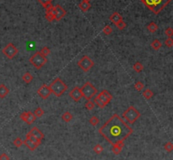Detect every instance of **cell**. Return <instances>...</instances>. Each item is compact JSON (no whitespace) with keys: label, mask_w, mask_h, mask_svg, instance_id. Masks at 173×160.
I'll return each mask as SVG.
<instances>
[{"label":"cell","mask_w":173,"mask_h":160,"mask_svg":"<svg viewBox=\"0 0 173 160\" xmlns=\"http://www.w3.org/2000/svg\"><path fill=\"white\" fill-rule=\"evenodd\" d=\"M133 132V128L118 114L112 115L99 129L100 134L111 145L124 142Z\"/></svg>","instance_id":"obj_1"},{"label":"cell","mask_w":173,"mask_h":160,"mask_svg":"<svg viewBox=\"0 0 173 160\" xmlns=\"http://www.w3.org/2000/svg\"><path fill=\"white\" fill-rule=\"evenodd\" d=\"M143 4L155 14H159L172 0H141Z\"/></svg>","instance_id":"obj_2"},{"label":"cell","mask_w":173,"mask_h":160,"mask_svg":"<svg viewBox=\"0 0 173 160\" xmlns=\"http://www.w3.org/2000/svg\"><path fill=\"white\" fill-rule=\"evenodd\" d=\"M48 86L51 90V92L57 97H60L68 90V86L59 77L55 79L52 83H50Z\"/></svg>","instance_id":"obj_3"},{"label":"cell","mask_w":173,"mask_h":160,"mask_svg":"<svg viewBox=\"0 0 173 160\" xmlns=\"http://www.w3.org/2000/svg\"><path fill=\"white\" fill-rule=\"evenodd\" d=\"M141 114L134 107H129L123 114V118L129 124H134L140 118Z\"/></svg>","instance_id":"obj_4"},{"label":"cell","mask_w":173,"mask_h":160,"mask_svg":"<svg viewBox=\"0 0 173 160\" xmlns=\"http://www.w3.org/2000/svg\"><path fill=\"white\" fill-rule=\"evenodd\" d=\"M81 92L83 97H85L87 101H90V99H92L97 94V89L95 88V86L90 83V81H87L83 85V86L80 88Z\"/></svg>","instance_id":"obj_5"},{"label":"cell","mask_w":173,"mask_h":160,"mask_svg":"<svg viewBox=\"0 0 173 160\" xmlns=\"http://www.w3.org/2000/svg\"><path fill=\"white\" fill-rule=\"evenodd\" d=\"M29 61L34 67L40 70V69H42V67L43 65H45V64H47V57H45L44 55L40 53V51H37L30 58Z\"/></svg>","instance_id":"obj_6"},{"label":"cell","mask_w":173,"mask_h":160,"mask_svg":"<svg viewBox=\"0 0 173 160\" xmlns=\"http://www.w3.org/2000/svg\"><path fill=\"white\" fill-rule=\"evenodd\" d=\"M77 65H78V66L80 68L82 71H85V72H88L94 66L95 63H94V61L88 55H84L78 61Z\"/></svg>","instance_id":"obj_7"},{"label":"cell","mask_w":173,"mask_h":160,"mask_svg":"<svg viewBox=\"0 0 173 160\" xmlns=\"http://www.w3.org/2000/svg\"><path fill=\"white\" fill-rule=\"evenodd\" d=\"M2 53L9 59H12L19 53V50L13 43H9L2 50Z\"/></svg>","instance_id":"obj_8"},{"label":"cell","mask_w":173,"mask_h":160,"mask_svg":"<svg viewBox=\"0 0 173 160\" xmlns=\"http://www.w3.org/2000/svg\"><path fill=\"white\" fill-rule=\"evenodd\" d=\"M23 142L31 151H35L41 145L42 141L38 140L37 138H35L34 137L31 136L29 133H27L26 134V138L25 139V141H23Z\"/></svg>","instance_id":"obj_9"},{"label":"cell","mask_w":173,"mask_h":160,"mask_svg":"<svg viewBox=\"0 0 173 160\" xmlns=\"http://www.w3.org/2000/svg\"><path fill=\"white\" fill-rule=\"evenodd\" d=\"M19 118H20V119H21L23 122H26L28 125H31L32 123H34L35 121L37 120L36 116H35L34 113H32V112H31V111L22 113L20 114Z\"/></svg>","instance_id":"obj_10"},{"label":"cell","mask_w":173,"mask_h":160,"mask_svg":"<svg viewBox=\"0 0 173 160\" xmlns=\"http://www.w3.org/2000/svg\"><path fill=\"white\" fill-rule=\"evenodd\" d=\"M37 93L38 94V96H39L42 99H43V100H47V99L50 96V95L52 94L49 86H48L47 85H46V84L42 85L39 89L37 90Z\"/></svg>","instance_id":"obj_11"},{"label":"cell","mask_w":173,"mask_h":160,"mask_svg":"<svg viewBox=\"0 0 173 160\" xmlns=\"http://www.w3.org/2000/svg\"><path fill=\"white\" fill-rule=\"evenodd\" d=\"M96 96L104 103L105 106L108 105V104L111 102V100H112V95H111V93H110L107 90H103V91H102L101 92H100L99 94Z\"/></svg>","instance_id":"obj_12"},{"label":"cell","mask_w":173,"mask_h":160,"mask_svg":"<svg viewBox=\"0 0 173 160\" xmlns=\"http://www.w3.org/2000/svg\"><path fill=\"white\" fill-rule=\"evenodd\" d=\"M69 96H70L74 101H80L81 98L83 97L80 88L78 87V86H75L74 88H73V89L69 91Z\"/></svg>","instance_id":"obj_13"},{"label":"cell","mask_w":173,"mask_h":160,"mask_svg":"<svg viewBox=\"0 0 173 160\" xmlns=\"http://www.w3.org/2000/svg\"><path fill=\"white\" fill-rule=\"evenodd\" d=\"M66 13H67L66 10L62 6L57 4L54 7V16H55V20L57 21L61 20L66 15Z\"/></svg>","instance_id":"obj_14"},{"label":"cell","mask_w":173,"mask_h":160,"mask_svg":"<svg viewBox=\"0 0 173 160\" xmlns=\"http://www.w3.org/2000/svg\"><path fill=\"white\" fill-rule=\"evenodd\" d=\"M28 133H29L31 136L34 137L35 138H37V139L40 140V141H42L44 139V134L42 133V132L41 130H39L37 127H32Z\"/></svg>","instance_id":"obj_15"},{"label":"cell","mask_w":173,"mask_h":160,"mask_svg":"<svg viewBox=\"0 0 173 160\" xmlns=\"http://www.w3.org/2000/svg\"><path fill=\"white\" fill-rule=\"evenodd\" d=\"M109 19H110V21H111V23H113V24L116 25V24H118V23H119L121 20H123V17H122V15H121L119 13L114 12L111 14V16H110Z\"/></svg>","instance_id":"obj_16"},{"label":"cell","mask_w":173,"mask_h":160,"mask_svg":"<svg viewBox=\"0 0 173 160\" xmlns=\"http://www.w3.org/2000/svg\"><path fill=\"white\" fill-rule=\"evenodd\" d=\"M124 147V142H121V143H117V144H114L112 145V153L115 154V155H118V154H121L122 150Z\"/></svg>","instance_id":"obj_17"},{"label":"cell","mask_w":173,"mask_h":160,"mask_svg":"<svg viewBox=\"0 0 173 160\" xmlns=\"http://www.w3.org/2000/svg\"><path fill=\"white\" fill-rule=\"evenodd\" d=\"M9 93V89L4 84H0V98L4 99Z\"/></svg>","instance_id":"obj_18"},{"label":"cell","mask_w":173,"mask_h":160,"mask_svg":"<svg viewBox=\"0 0 173 160\" xmlns=\"http://www.w3.org/2000/svg\"><path fill=\"white\" fill-rule=\"evenodd\" d=\"M90 7H91V4L90 3H88V2H85V1H82L81 3H80V4H79V8H80L83 12L88 11L90 8Z\"/></svg>","instance_id":"obj_19"},{"label":"cell","mask_w":173,"mask_h":160,"mask_svg":"<svg viewBox=\"0 0 173 160\" xmlns=\"http://www.w3.org/2000/svg\"><path fill=\"white\" fill-rule=\"evenodd\" d=\"M22 80L26 84H29L33 81V76H32V75L30 72H25V74L23 75V76H22Z\"/></svg>","instance_id":"obj_20"},{"label":"cell","mask_w":173,"mask_h":160,"mask_svg":"<svg viewBox=\"0 0 173 160\" xmlns=\"http://www.w3.org/2000/svg\"><path fill=\"white\" fill-rule=\"evenodd\" d=\"M151 48L153 49V50H159L160 49L162 46V44H161V42L159 40H157V39H155V40H153V42L151 43Z\"/></svg>","instance_id":"obj_21"},{"label":"cell","mask_w":173,"mask_h":160,"mask_svg":"<svg viewBox=\"0 0 173 160\" xmlns=\"http://www.w3.org/2000/svg\"><path fill=\"white\" fill-rule=\"evenodd\" d=\"M73 119V115L69 112H65L62 113V120L65 122H69L71 120Z\"/></svg>","instance_id":"obj_22"},{"label":"cell","mask_w":173,"mask_h":160,"mask_svg":"<svg viewBox=\"0 0 173 160\" xmlns=\"http://www.w3.org/2000/svg\"><path fill=\"white\" fill-rule=\"evenodd\" d=\"M142 95L146 99V100H149V99H151V98L153 97V96H154V92H153V91H152L150 89H146L143 91Z\"/></svg>","instance_id":"obj_23"},{"label":"cell","mask_w":173,"mask_h":160,"mask_svg":"<svg viewBox=\"0 0 173 160\" xmlns=\"http://www.w3.org/2000/svg\"><path fill=\"white\" fill-rule=\"evenodd\" d=\"M158 25L155 24V22H150L147 26V30L150 32V33H155L157 30H158Z\"/></svg>","instance_id":"obj_24"},{"label":"cell","mask_w":173,"mask_h":160,"mask_svg":"<svg viewBox=\"0 0 173 160\" xmlns=\"http://www.w3.org/2000/svg\"><path fill=\"white\" fill-rule=\"evenodd\" d=\"M133 69L134 70V71H136L137 73H139V72H141V71L144 70V65H142V63H140V62H136L134 66H133Z\"/></svg>","instance_id":"obj_25"},{"label":"cell","mask_w":173,"mask_h":160,"mask_svg":"<svg viewBox=\"0 0 173 160\" xmlns=\"http://www.w3.org/2000/svg\"><path fill=\"white\" fill-rule=\"evenodd\" d=\"M33 113H34V115L36 116L37 118H42L44 115V111L42 107H37Z\"/></svg>","instance_id":"obj_26"},{"label":"cell","mask_w":173,"mask_h":160,"mask_svg":"<svg viewBox=\"0 0 173 160\" xmlns=\"http://www.w3.org/2000/svg\"><path fill=\"white\" fill-rule=\"evenodd\" d=\"M93 150H94V152H95L96 154H100L102 152H103L104 148H103L100 144L98 143V144H96V145H95V146H94Z\"/></svg>","instance_id":"obj_27"},{"label":"cell","mask_w":173,"mask_h":160,"mask_svg":"<svg viewBox=\"0 0 173 160\" xmlns=\"http://www.w3.org/2000/svg\"><path fill=\"white\" fill-rule=\"evenodd\" d=\"M134 88L138 91H142L143 89L144 88V85L142 81H137L136 83L134 84Z\"/></svg>","instance_id":"obj_28"},{"label":"cell","mask_w":173,"mask_h":160,"mask_svg":"<svg viewBox=\"0 0 173 160\" xmlns=\"http://www.w3.org/2000/svg\"><path fill=\"white\" fill-rule=\"evenodd\" d=\"M164 148L165 150L168 152V153H172L173 151V144L172 142H167L165 145H164Z\"/></svg>","instance_id":"obj_29"},{"label":"cell","mask_w":173,"mask_h":160,"mask_svg":"<svg viewBox=\"0 0 173 160\" xmlns=\"http://www.w3.org/2000/svg\"><path fill=\"white\" fill-rule=\"evenodd\" d=\"M23 144H24L23 140H22L20 137H16V138L14 139V145L16 148H20Z\"/></svg>","instance_id":"obj_30"},{"label":"cell","mask_w":173,"mask_h":160,"mask_svg":"<svg viewBox=\"0 0 173 160\" xmlns=\"http://www.w3.org/2000/svg\"><path fill=\"white\" fill-rule=\"evenodd\" d=\"M40 53L42 54V55H44L45 57H47V55H49V54L51 53V50H50V49L47 46H45L43 47L41 50H40Z\"/></svg>","instance_id":"obj_31"},{"label":"cell","mask_w":173,"mask_h":160,"mask_svg":"<svg viewBox=\"0 0 173 160\" xmlns=\"http://www.w3.org/2000/svg\"><path fill=\"white\" fill-rule=\"evenodd\" d=\"M90 123L92 126H94V127H95L96 125L99 123V118L97 117H95V116H92L90 118Z\"/></svg>","instance_id":"obj_32"},{"label":"cell","mask_w":173,"mask_h":160,"mask_svg":"<svg viewBox=\"0 0 173 160\" xmlns=\"http://www.w3.org/2000/svg\"><path fill=\"white\" fill-rule=\"evenodd\" d=\"M93 102H94L95 104H96L100 108H104V107H106L105 105H104V103L100 101L97 96H95V99H94V101H93Z\"/></svg>","instance_id":"obj_33"},{"label":"cell","mask_w":173,"mask_h":160,"mask_svg":"<svg viewBox=\"0 0 173 160\" xmlns=\"http://www.w3.org/2000/svg\"><path fill=\"white\" fill-rule=\"evenodd\" d=\"M95 104L92 101L90 100V101H88L86 103H85V108H86L88 111H91V110H93V109L95 108Z\"/></svg>","instance_id":"obj_34"},{"label":"cell","mask_w":173,"mask_h":160,"mask_svg":"<svg viewBox=\"0 0 173 160\" xmlns=\"http://www.w3.org/2000/svg\"><path fill=\"white\" fill-rule=\"evenodd\" d=\"M102 31H103V33L105 34L106 35H111V33H112V28L110 25H106V26H105L103 28Z\"/></svg>","instance_id":"obj_35"},{"label":"cell","mask_w":173,"mask_h":160,"mask_svg":"<svg viewBox=\"0 0 173 160\" xmlns=\"http://www.w3.org/2000/svg\"><path fill=\"white\" fill-rule=\"evenodd\" d=\"M45 17L47 18V20L48 22H52L53 20H55V16H54V13H46V15Z\"/></svg>","instance_id":"obj_36"},{"label":"cell","mask_w":173,"mask_h":160,"mask_svg":"<svg viewBox=\"0 0 173 160\" xmlns=\"http://www.w3.org/2000/svg\"><path fill=\"white\" fill-rule=\"evenodd\" d=\"M116 26H117V28H118L119 30H123L127 27V24H126V23L124 22L123 20H121L119 23H118V24H116Z\"/></svg>","instance_id":"obj_37"},{"label":"cell","mask_w":173,"mask_h":160,"mask_svg":"<svg viewBox=\"0 0 173 160\" xmlns=\"http://www.w3.org/2000/svg\"><path fill=\"white\" fill-rule=\"evenodd\" d=\"M165 45L168 48H172L173 46V40L172 38H167L165 40Z\"/></svg>","instance_id":"obj_38"},{"label":"cell","mask_w":173,"mask_h":160,"mask_svg":"<svg viewBox=\"0 0 173 160\" xmlns=\"http://www.w3.org/2000/svg\"><path fill=\"white\" fill-rule=\"evenodd\" d=\"M165 35L168 36V38H172L173 35V30L171 27L167 28V30H165Z\"/></svg>","instance_id":"obj_39"},{"label":"cell","mask_w":173,"mask_h":160,"mask_svg":"<svg viewBox=\"0 0 173 160\" xmlns=\"http://www.w3.org/2000/svg\"><path fill=\"white\" fill-rule=\"evenodd\" d=\"M52 0H38V2L43 6L44 8H45V7L47 6L49 4H52Z\"/></svg>","instance_id":"obj_40"},{"label":"cell","mask_w":173,"mask_h":160,"mask_svg":"<svg viewBox=\"0 0 173 160\" xmlns=\"http://www.w3.org/2000/svg\"><path fill=\"white\" fill-rule=\"evenodd\" d=\"M0 160H10V158L6 154H0Z\"/></svg>","instance_id":"obj_41"},{"label":"cell","mask_w":173,"mask_h":160,"mask_svg":"<svg viewBox=\"0 0 173 160\" xmlns=\"http://www.w3.org/2000/svg\"><path fill=\"white\" fill-rule=\"evenodd\" d=\"M82 1H85V2H88V3H90L91 0H82Z\"/></svg>","instance_id":"obj_42"}]
</instances>
